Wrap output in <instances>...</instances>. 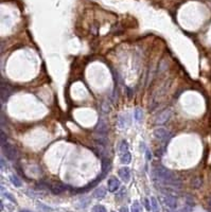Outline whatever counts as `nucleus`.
Here are the masks:
<instances>
[{
    "label": "nucleus",
    "instance_id": "1",
    "mask_svg": "<svg viewBox=\"0 0 211 212\" xmlns=\"http://www.w3.org/2000/svg\"><path fill=\"white\" fill-rule=\"evenodd\" d=\"M153 178L156 183H159L161 185L166 186H179L180 181L175 177V175L172 173L170 170L166 169L162 166L155 167L153 169Z\"/></svg>",
    "mask_w": 211,
    "mask_h": 212
},
{
    "label": "nucleus",
    "instance_id": "2",
    "mask_svg": "<svg viewBox=\"0 0 211 212\" xmlns=\"http://www.w3.org/2000/svg\"><path fill=\"white\" fill-rule=\"evenodd\" d=\"M2 150H3V154L9 160H15L16 157H17V150L16 147L12 146L10 143H4L2 146Z\"/></svg>",
    "mask_w": 211,
    "mask_h": 212
},
{
    "label": "nucleus",
    "instance_id": "3",
    "mask_svg": "<svg viewBox=\"0 0 211 212\" xmlns=\"http://www.w3.org/2000/svg\"><path fill=\"white\" fill-rule=\"evenodd\" d=\"M153 136L160 141H168L170 138V133L162 127H157L153 130Z\"/></svg>",
    "mask_w": 211,
    "mask_h": 212
},
{
    "label": "nucleus",
    "instance_id": "4",
    "mask_svg": "<svg viewBox=\"0 0 211 212\" xmlns=\"http://www.w3.org/2000/svg\"><path fill=\"white\" fill-rule=\"evenodd\" d=\"M12 93V88L10 87L8 84H5L4 82L1 83V100L2 102H5L9 99L10 94Z\"/></svg>",
    "mask_w": 211,
    "mask_h": 212
},
{
    "label": "nucleus",
    "instance_id": "5",
    "mask_svg": "<svg viewBox=\"0 0 211 212\" xmlns=\"http://www.w3.org/2000/svg\"><path fill=\"white\" fill-rule=\"evenodd\" d=\"M163 204L166 207H169V209H175L177 205V200L174 196L166 195V196H163Z\"/></svg>",
    "mask_w": 211,
    "mask_h": 212
},
{
    "label": "nucleus",
    "instance_id": "6",
    "mask_svg": "<svg viewBox=\"0 0 211 212\" xmlns=\"http://www.w3.org/2000/svg\"><path fill=\"white\" fill-rule=\"evenodd\" d=\"M170 116H171V110L166 109L165 111H162V113L157 117V119L155 122H156V124H163L170 119Z\"/></svg>",
    "mask_w": 211,
    "mask_h": 212
},
{
    "label": "nucleus",
    "instance_id": "7",
    "mask_svg": "<svg viewBox=\"0 0 211 212\" xmlns=\"http://www.w3.org/2000/svg\"><path fill=\"white\" fill-rule=\"evenodd\" d=\"M119 176L121 177V179L124 181V183H129L130 179V171L129 168L124 167V168H121L119 170Z\"/></svg>",
    "mask_w": 211,
    "mask_h": 212
},
{
    "label": "nucleus",
    "instance_id": "8",
    "mask_svg": "<svg viewBox=\"0 0 211 212\" xmlns=\"http://www.w3.org/2000/svg\"><path fill=\"white\" fill-rule=\"evenodd\" d=\"M119 187H120V181H119L117 178L112 177L108 179V190H109V192L117 191Z\"/></svg>",
    "mask_w": 211,
    "mask_h": 212
},
{
    "label": "nucleus",
    "instance_id": "9",
    "mask_svg": "<svg viewBox=\"0 0 211 212\" xmlns=\"http://www.w3.org/2000/svg\"><path fill=\"white\" fill-rule=\"evenodd\" d=\"M51 192L53 194H61L66 190V187L61 183H55L51 186Z\"/></svg>",
    "mask_w": 211,
    "mask_h": 212
},
{
    "label": "nucleus",
    "instance_id": "10",
    "mask_svg": "<svg viewBox=\"0 0 211 212\" xmlns=\"http://www.w3.org/2000/svg\"><path fill=\"white\" fill-rule=\"evenodd\" d=\"M151 209L152 212H160V208H159V204H158V200L156 199V197H151Z\"/></svg>",
    "mask_w": 211,
    "mask_h": 212
},
{
    "label": "nucleus",
    "instance_id": "11",
    "mask_svg": "<svg viewBox=\"0 0 211 212\" xmlns=\"http://www.w3.org/2000/svg\"><path fill=\"white\" fill-rule=\"evenodd\" d=\"M105 195H106V190H105L103 187L98 188L97 190H94V192H93V196L96 197V199H103Z\"/></svg>",
    "mask_w": 211,
    "mask_h": 212
},
{
    "label": "nucleus",
    "instance_id": "12",
    "mask_svg": "<svg viewBox=\"0 0 211 212\" xmlns=\"http://www.w3.org/2000/svg\"><path fill=\"white\" fill-rule=\"evenodd\" d=\"M130 161H132V155H130L129 152H126L124 154H122L121 156V162L123 164H129Z\"/></svg>",
    "mask_w": 211,
    "mask_h": 212
},
{
    "label": "nucleus",
    "instance_id": "13",
    "mask_svg": "<svg viewBox=\"0 0 211 212\" xmlns=\"http://www.w3.org/2000/svg\"><path fill=\"white\" fill-rule=\"evenodd\" d=\"M119 150H120V153L121 154H124V153H126L127 151H129V143L125 141V140H123L120 143V146H119Z\"/></svg>",
    "mask_w": 211,
    "mask_h": 212
},
{
    "label": "nucleus",
    "instance_id": "14",
    "mask_svg": "<svg viewBox=\"0 0 211 212\" xmlns=\"http://www.w3.org/2000/svg\"><path fill=\"white\" fill-rule=\"evenodd\" d=\"M132 212H142V207H141L138 200L134 202V204L132 205Z\"/></svg>",
    "mask_w": 211,
    "mask_h": 212
},
{
    "label": "nucleus",
    "instance_id": "15",
    "mask_svg": "<svg viewBox=\"0 0 211 212\" xmlns=\"http://www.w3.org/2000/svg\"><path fill=\"white\" fill-rule=\"evenodd\" d=\"M143 118V111L141 110V108H136L135 109V120L136 121H141V119Z\"/></svg>",
    "mask_w": 211,
    "mask_h": 212
},
{
    "label": "nucleus",
    "instance_id": "16",
    "mask_svg": "<svg viewBox=\"0 0 211 212\" xmlns=\"http://www.w3.org/2000/svg\"><path fill=\"white\" fill-rule=\"evenodd\" d=\"M10 179H11V181H12V183H13L14 186L21 187V181H20V179H19L17 176H16V175H11Z\"/></svg>",
    "mask_w": 211,
    "mask_h": 212
},
{
    "label": "nucleus",
    "instance_id": "17",
    "mask_svg": "<svg viewBox=\"0 0 211 212\" xmlns=\"http://www.w3.org/2000/svg\"><path fill=\"white\" fill-rule=\"evenodd\" d=\"M91 212H107V211H106V208H105L104 206H102V205H96L92 208Z\"/></svg>",
    "mask_w": 211,
    "mask_h": 212
},
{
    "label": "nucleus",
    "instance_id": "18",
    "mask_svg": "<svg viewBox=\"0 0 211 212\" xmlns=\"http://www.w3.org/2000/svg\"><path fill=\"white\" fill-rule=\"evenodd\" d=\"M118 124H119V127H121V128L125 127V125H126V118H125V117H123V116L119 117Z\"/></svg>",
    "mask_w": 211,
    "mask_h": 212
},
{
    "label": "nucleus",
    "instance_id": "19",
    "mask_svg": "<svg viewBox=\"0 0 211 212\" xmlns=\"http://www.w3.org/2000/svg\"><path fill=\"white\" fill-rule=\"evenodd\" d=\"M8 142V139H7V136H5L4 132L2 130L1 132V146H3L4 143H7Z\"/></svg>",
    "mask_w": 211,
    "mask_h": 212
},
{
    "label": "nucleus",
    "instance_id": "20",
    "mask_svg": "<svg viewBox=\"0 0 211 212\" xmlns=\"http://www.w3.org/2000/svg\"><path fill=\"white\" fill-rule=\"evenodd\" d=\"M144 203H145V207H146V209H148V210H150V209H151V207H150L149 206V200L148 199H144Z\"/></svg>",
    "mask_w": 211,
    "mask_h": 212
},
{
    "label": "nucleus",
    "instance_id": "21",
    "mask_svg": "<svg viewBox=\"0 0 211 212\" xmlns=\"http://www.w3.org/2000/svg\"><path fill=\"white\" fill-rule=\"evenodd\" d=\"M120 212H129V209H127V207H122L120 209Z\"/></svg>",
    "mask_w": 211,
    "mask_h": 212
},
{
    "label": "nucleus",
    "instance_id": "22",
    "mask_svg": "<svg viewBox=\"0 0 211 212\" xmlns=\"http://www.w3.org/2000/svg\"><path fill=\"white\" fill-rule=\"evenodd\" d=\"M146 157H148L149 160H150V159H151V154H150V152H149V151H146Z\"/></svg>",
    "mask_w": 211,
    "mask_h": 212
},
{
    "label": "nucleus",
    "instance_id": "23",
    "mask_svg": "<svg viewBox=\"0 0 211 212\" xmlns=\"http://www.w3.org/2000/svg\"><path fill=\"white\" fill-rule=\"evenodd\" d=\"M21 212H32V211H30V210H23Z\"/></svg>",
    "mask_w": 211,
    "mask_h": 212
},
{
    "label": "nucleus",
    "instance_id": "24",
    "mask_svg": "<svg viewBox=\"0 0 211 212\" xmlns=\"http://www.w3.org/2000/svg\"><path fill=\"white\" fill-rule=\"evenodd\" d=\"M112 212H115V211H112Z\"/></svg>",
    "mask_w": 211,
    "mask_h": 212
}]
</instances>
